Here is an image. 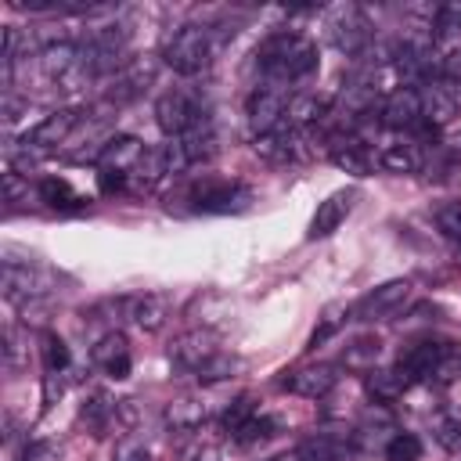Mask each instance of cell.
<instances>
[{
  "instance_id": "obj_35",
  "label": "cell",
  "mask_w": 461,
  "mask_h": 461,
  "mask_svg": "<svg viewBox=\"0 0 461 461\" xmlns=\"http://www.w3.org/2000/svg\"><path fill=\"white\" fill-rule=\"evenodd\" d=\"M274 432H277V421H274L270 414H263V411H259V414H256V418H252V421L234 436V443L249 447V443H259V439H267V436H274Z\"/></svg>"
},
{
  "instance_id": "obj_9",
  "label": "cell",
  "mask_w": 461,
  "mask_h": 461,
  "mask_svg": "<svg viewBox=\"0 0 461 461\" xmlns=\"http://www.w3.org/2000/svg\"><path fill=\"white\" fill-rule=\"evenodd\" d=\"M285 108H288V94L285 90H277L270 83L256 86L249 94V101H245V119H249L252 137H267V133L281 130L285 126Z\"/></svg>"
},
{
  "instance_id": "obj_36",
  "label": "cell",
  "mask_w": 461,
  "mask_h": 461,
  "mask_svg": "<svg viewBox=\"0 0 461 461\" xmlns=\"http://www.w3.org/2000/svg\"><path fill=\"white\" fill-rule=\"evenodd\" d=\"M436 227H439L443 238L461 241V202H443L436 209Z\"/></svg>"
},
{
  "instance_id": "obj_41",
  "label": "cell",
  "mask_w": 461,
  "mask_h": 461,
  "mask_svg": "<svg viewBox=\"0 0 461 461\" xmlns=\"http://www.w3.org/2000/svg\"><path fill=\"white\" fill-rule=\"evenodd\" d=\"M191 461H220V454H216V450H198Z\"/></svg>"
},
{
  "instance_id": "obj_29",
  "label": "cell",
  "mask_w": 461,
  "mask_h": 461,
  "mask_svg": "<svg viewBox=\"0 0 461 461\" xmlns=\"http://www.w3.org/2000/svg\"><path fill=\"white\" fill-rule=\"evenodd\" d=\"M256 414H259L256 396H249V393H245V396H238V400H230V403L223 407V414H220V429L234 439V436H238V432H241Z\"/></svg>"
},
{
  "instance_id": "obj_33",
  "label": "cell",
  "mask_w": 461,
  "mask_h": 461,
  "mask_svg": "<svg viewBox=\"0 0 461 461\" xmlns=\"http://www.w3.org/2000/svg\"><path fill=\"white\" fill-rule=\"evenodd\" d=\"M115 411H119V403H112L104 393H94V396L83 403L79 418H83L86 425H94V429H104V425H108V418H115Z\"/></svg>"
},
{
  "instance_id": "obj_20",
  "label": "cell",
  "mask_w": 461,
  "mask_h": 461,
  "mask_svg": "<svg viewBox=\"0 0 461 461\" xmlns=\"http://www.w3.org/2000/svg\"><path fill=\"white\" fill-rule=\"evenodd\" d=\"M122 310H126L130 324L140 328V331H158V328L166 324V299L155 295V292L126 295V299H122Z\"/></svg>"
},
{
  "instance_id": "obj_39",
  "label": "cell",
  "mask_w": 461,
  "mask_h": 461,
  "mask_svg": "<svg viewBox=\"0 0 461 461\" xmlns=\"http://www.w3.org/2000/svg\"><path fill=\"white\" fill-rule=\"evenodd\" d=\"M439 72H443L447 79L461 76V40H457V43H450V47L439 54Z\"/></svg>"
},
{
  "instance_id": "obj_10",
  "label": "cell",
  "mask_w": 461,
  "mask_h": 461,
  "mask_svg": "<svg viewBox=\"0 0 461 461\" xmlns=\"http://www.w3.org/2000/svg\"><path fill=\"white\" fill-rule=\"evenodd\" d=\"M144 144L137 140V137H130V133H115V137H108L101 148H97V155H94V166H97V173H112V176H133L137 169H140V162H144Z\"/></svg>"
},
{
  "instance_id": "obj_5",
  "label": "cell",
  "mask_w": 461,
  "mask_h": 461,
  "mask_svg": "<svg viewBox=\"0 0 461 461\" xmlns=\"http://www.w3.org/2000/svg\"><path fill=\"white\" fill-rule=\"evenodd\" d=\"M324 29H328L335 50H342L346 58L367 54L371 36H375V32H371V18H367L364 7H357V4H335V7H328Z\"/></svg>"
},
{
  "instance_id": "obj_23",
  "label": "cell",
  "mask_w": 461,
  "mask_h": 461,
  "mask_svg": "<svg viewBox=\"0 0 461 461\" xmlns=\"http://www.w3.org/2000/svg\"><path fill=\"white\" fill-rule=\"evenodd\" d=\"M176 144H180V155H184V162L187 166H198V162H209L216 151H220V137H216V130H212V119L209 122H202V126H194L191 133H184V137H173Z\"/></svg>"
},
{
  "instance_id": "obj_19",
  "label": "cell",
  "mask_w": 461,
  "mask_h": 461,
  "mask_svg": "<svg viewBox=\"0 0 461 461\" xmlns=\"http://www.w3.org/2000/svg\"><path fill=\"white\" fill-rule=\"evenodd\" d=\"M90 360H94V367L104 371L108 378H115V382L126 378V375H130V342H126V335H122V331H104V335L94 342Z\"/></svg>"
},
{
  "instance_id": "obj_11",
  "label": "cell",
  "mask_w": 461,
  "mask_h": 461,
  "mask_svg": "<svg viewBox=\"0 0 461 461\" xmlns=\"http://www.w3.org/2000/svg\"><path fill=\"white\" fill-rule=\"evenodd\" d=\"M378 119H382V126H389V130H421L425 126V119H421V90L418 86H396L393 94H385V101H382V108H378Z\"/></svg>"
},
{
  "instance_id": "obj_3",
  "label": "cell",
  "mask_w": 461,
  "mask_h": 461,
  "mask_svg": "<svg viewBox=\"0 0 461 461\" xmlns=\"http://www.w3.org/2000/svg\"><path fill=\"white\" fill-rule=\"evenodd\" d=\"M216 54V32L209 25H180L162 43V61L180 76H198Z\"/></svg>"
},
{
  "instance_id": "obj_24",
  "label": "cell",
  "mask_w": 461,
  "mask_h": 461,
  "mask_svg": "<svg viewBox=\"0 0 461 461\" xmlns=\"http://www.w3.org/2000/svg\"><path fill=\"white\" fill-rule=\"evenodd\" d=\"M421 162H425V155H421V148L414 140H393V144H385L378 151V166L385 173H418Z\"/></svg>"
},
{
  "instance_id": "obj_1",
  "label": "cell",
  "mask_w": 461,
  "mask_h": 461,
  "mask_svg": "<svg viewBox=\"0 0 461 461\" xmlns=\"http://www.w3.org/2000/svg\"><path fill=\"white\" fill-rule=\"evenodd\" d=\"M256 68L277 90H285L288 83H303L317 72V43L292 29L270 32L256 50Z\"/></svg>"
},
{
  "instance_id": "obj_8",
  "label": "cell",
  "mask_w": 461,
  "mask_h": 461,
  "mask_svg": "<svg viewBox=\"0 0 461 461\" xmlns=\"http://www.w3.org/2000/svg\"><path fill=\"white\" fill-rule=\"evenodd\" d=\"M155 72H158V65H155V58H130L119 72H112L108 76V86H104V104H130V101H137L151 83H155Z\"/></svg>"
},
{
  "instance_id": "obj_32",
  "label": "cell",
  "mask_w": 461,
  "mask_h": 461,
  "mask_svg": "<svg viewBox=\"0 0 461 461\" xmlns=\"http://www.w3.org/2000/svg\"><path fill=\"white\" fill-rule=\"evenodd\" d=\"M407 385H403V378L396 375V367L393 371H367V393L375 396V403H393L400 393H403Z\"/></svg>"
},
{
  "instance_id": "obj_30",
  "label": "cell",
  "mask_w": 461,
  "mask_h": 461,
  "mask_svg": "<svg viewBox=\"0 0 461 461\" xmlns=\"http://www.w3.org/2000/svg\"><path fill=\"white\" fill-rule=\"evenodd\" d=\"M432 40H461V0H447L432 11Z\"/></svg>"
},
{
  "instance_id": "obj_22",
  "label": "cell",
  "mask_w": 461,
  "mask_h": 461,
  "mask_svg": "<svg viewBox=\"0 0 461 461\" xmlns=\"http://www.w3.org/2000/svg\"><path fill=\"white\" fill-rule=\"evenodd\" d=\"M205 418H209V407L202 396H176L166 403V414H162L169 432H194V429H202Z\"/></svg>"
},
{
  "instance_id": "obj_15",
  "label": "cell",
  "mask_w": 461,
  "mask_h": 461,
  "mask_svg": "<svg viewBox=\"0 0 461 461\" xmlns=\"http://www.w3.org/2000/svg\"><path fill=\"white\" fill-rule=\"evenodd\" d=\"M407 299H411V281H385V285L371 288V292L353 306V317H357V321H385V317H393Z\"/></svg>"
},
{
  "instance_id": "obj_28",
  "label": "cell",
  "mask_w": 461,
  "mask_h": 461,
  "mask_svg": "<svg viewBox=\"0 0 461 461\" xmlns=\"http://www.w3.org/2000/svg\"><path fill=\"white\" fill-rule=\"evenodd\" d=\"M382 353V342L375 335H360L353 339L346 349H342V364L353 367V371H375V360Z\"/></svg>"
},
{
  "instance_id": "obj_27",
  "label": "cell",
  "mask_w": 461,
  "mask_h": 461,
  "mask_svg": "<svg viewBox=\"0 0 461 461\" xmlns=\"http://www.w3.org/2000/svg\"><path fill=\"white\" fill-rule=\"evenodd\" d=\"M295 450H299V457H303V461H342L346 443H342L339 436L313 432V436H306V439H303Z\"/></svg>"
},
{
  "instance_id": "obj_21",
  "label": "cell",
  "mask_w": 461,
  "mask_h": 461,
  "mask_svg": "<svg viewBox=\"0 0 461 461\" xmlns=\"http://www.w3.org/2000/svg\"><path fill=\"white\" fill-rule=\"evenodd\" d=\"M328 112H331V108H328V101H324L321 94H313V90H295V94H288L285 122H288L292 130H306V126H317Z\"/></svg>"
},
{
  "instance_id": "obj_40",
  "label": "cell",
  "mask_w": 461,
  "mask_h": 461,
  "mask_svg": "<svg viewBox=\"0 0 461 461\" xmlns=\"http://www.w3.org/2000/svg\"><path fill=\"white\" fill-rule=\"evenodd\" d=\"M115 461H151V454L140 439H122L119 450H115Z\"/></svg>"
},
{
  "instance_id": "obj_18",
  "label": "cell",
  "mask_w": 461,
  "mask_h": 461,
  "mask_svg": "<svg viewBox=\"0 0 461 461\" xmlns=\"http://www.w3.org/2000/svg\"><path fill=\"white\" fill-rule=\"evenodd\" d=\"M256 155L267 158V162H277V166L303 162L306 158V133L292 130V126H281L267 137H256Z\"/></svg>"
},
{
  "instance_id": "obj_12",
  "label": "cell",
  "mask_w": 461,
  "mask_h": 461,
  "mask_svg": "<svg viewBox=\"0 0 461 461\" xmlns=\"http://www.w3.org/2000/svg\"><path fill=\"white\" fill-rule=\"evenodd\" d=\"M281 385H285L288 393H295V396L321 400V396H328V393L339 385V367H335V364H321V360H317V364H303V367L285 371Z\"/></svg>"
},
{
  "instance_id": "obj_26",
  "label": "cell",
  "mask_w": 461,
  "mask_h": 461,
  "mask_svg": "<svg viewBox=\"0 0 461 461\" xmlns=\"http://www.w3.org/2000/svg\"><path fill=\"white\" fill-rule=\"evenodd\" d=\"M36 198H40L43 205H50V209H83V198H79V194L72 191V184L61 180V176H40Z\"/></svg>"
},
{
  "instance_id": "obj_34",
  "label": "cell",
  "mask_w": 461,
  "mask_h": 461,
  "mask_svg": "<svg viewBox=\"0 0 461 461\" xmlns=\"http://www.w3.org/2000/svg\"><path fill=\"white\" fill-rule=\"evenodd\" d=\"M421 454V443L414 432H396L389 443H385V457L389 461H418Z\"/></svg>"
},
{
  "instance_id": "obj_25",
  "label": "cell",
  "mask_w": 461,
  "mask_h": 461,
  "mask_svg": "<svg viewBox=\"0 0 461 461\" xmlns=\"http://www.w3.org/2000/svg\"><path fill=\"white\" fill-rule=\"evenodd\" d=\"M331 162H335L339 169H346V173L367 176V173H371V166H375V155H371V151H367L360 140L346 137V140H339V144L331 148Z\"/></svg>"
},
{
  "instance_id": "obj_16",
  "label": "cell",
  "mask_w": 461,
  "mask_h": 461,
  "mask_svg": "<svg viewBox=\"0 0 461 461\" xmlns=\"http://www.w3.org/2000/svg\"><path fill=\"white\" fill-rule=\"evenodd\" d=\"M0 288H4V299L7 303L22 306V303H32V299H47L50 281L36 267H11V263H4Z\"/></svg>"
},
{
  "instance_id": "obj_17",
  "label": "cell",
  "mask_w": 461,
  "mask_h": 461,
  "mask_svg": "<svg viewBox=\"0 0 461 461\" xmlns=\"http://www.w3.org/2000/svg\"><path fill=\"white\" fill-rule=\"evenodd\" d=\"M76 122H79V112H76V108H58V112L43 115L22 140H25L32 151H50V148H58V144L68 140V133L76 130Z\"/></svg>"
},
{
  "instance_id": "obj_7",
  "label": "cell",
  "mask_w": 461,
  "mask_h": 461,
  "mask_svg": "<svg viewBox=\"0 0 461 461\" xmlns=\"http://www.w3.org/2000/svg\"><path fill=\"white\" fill-rule=\"evenodd\" d=\"M191 209L194 212H241L252 202V191L238 180H202L191 187Z\"/></svg>"
},
{
  "instance_id": "obj_14",
  "label": "cell",
  "mask_w": 461,
  "mask_h": 461,
  "mask_svg": "<svg viewBox=\"0 0 461 461\" xmlns=\"http://www.w3.org/2000/svg\"><path fill=\"white\" fill-rule=\"evenodd\" d=\"M457 108H461V94H457L454 83H447V79H429V83L421 86V119H425L429 130L447 126V122L457 115Z\"/></svg>"
},
{
  "instance_id": "obj_38",
  "label": "cell",
  "mask_w": 461,
  "mask_h": 461,
  "mask_svg": "<svg viewBox=\"0 0 461 461\" xmlns=\"http://www.w3.org/2000/svg\"><path fill=\"white\" fill-rule=\"evenodd\" d=\"M18 461H58V447L47 439H32V443H25Z\"/></svg>"
},
{
  "instance_id": "obj_4",
  "label": "cell",
  "mask_w": 461,
  "mask_h": 461,
  "mask_svg": "<svg viewBox=\"0 0 461 461\" xmlns=\"http://www.w3.org/2000/svg\"><path fill=\"white\" fill-rule=\"evenodd\" d=\"M155 122L166 137H184L191 133L194 126L209 122V108L202 101L198 90H187V86H173L166 90L158 101H155Z\"/></svg>"
},
{
  "instance_id": "obj_2",
  "label": "cell",
  "mask_w": 461,
  "mask_h": 461,
  "mask_svg": "<svg viewBox=\"0 0 461 461\" xmlns=\"http://www.w3.org/2000/svg\"><path fill=\"white\" fill-rule=\"evenodd\" d=\"M396 375L403 378V385H450L461 378V346L443 339H418L400 353Z\"/></svg>"
},
{
  "instance_id": "obj_37",
  "label": "cell",
  "mask_w": 461,
  "mask_h": 461,
  "mask_svg": "<svg viewBox=\"0 0 461 461\" xmlns=\"http://www.w3.org/2000/svg\"><path fill=\"white\" fill-rule=\"evenodd\" d=\"M29 339H22V331L11 324L7 331H4V364L7 367H22L25 360H29V346H25Z\"/></svg>"
},
{
  "instance_id": "obj_31",
  "label": "cell",
  "mask_w": 461,
  "mask_h": 461,
  "mask_svg": "<svg viewBox=\"0 0 461 461\" xmlns=\"http://www.w3.org/2000/svg\"><path fill=\"white\" fill-rule=\"evenodd\" d=\"M40 353H43V371H47V375H65V371H68V364H72V353H68L65 339H61V335H54V331H47V335H43Z\"/></svg>"
},
{
  "instance_id": "obj_42",
  "label": "cell",
  "mask_w": 461,
  "mask_h": 461,
  "mask_svg": "<svg viewBox=\"0 0 461 461\" xmlns=\"http://www.w3.org/2000/svg\"><path fill=\"white\" fill-rule=\"evenodd\" d=\"M270 461H303V457H299V450H292V454H277V457H270Z\"/></svg>"
},
{
  "instance_id": "obj_6",
  "label": "cell",
  "mask_w": 461,
  "mask_h": 461,
  "mask_svg": "<svg viewBox=\"0 0 461 461\" xmlns=\"http://www.w3.org/2000/svg\"><path fill=\"white\" fill-rule=\"evenodd\" d=\"M220 339L209 331V328H194V331H184L169 342V364L187 371V375H202L216 357H220Z\"/></svg>"
},
{
  "instance_id": "obj_13",
  "label": "cell",
  "mask_w": 461,
  "mask_h": 461,
  "mask_svg": "<svg viewBox=\"0 0 461 461\" xmlns=\"http://www.w3.org/2000/svg\"><path fill=\"white\" fill-rule=\"evenodd\" d=\"M353 202H357V191H353V187H339V191H331L324 202H317V212H313V220H310V227H306V238H310V241L331 238V234L346 223V216L353 212Z\"/></svg>"
}]
</instances>
